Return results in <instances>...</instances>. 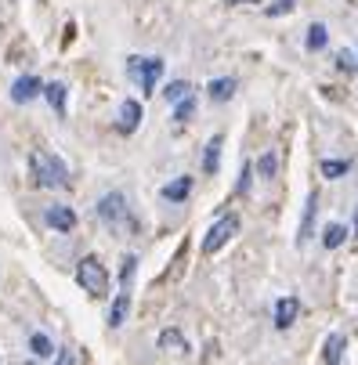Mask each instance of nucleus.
Wrapping results in <instances>:
<instances>
[{
	"label": "nucleus",
	"mask_w": 358,
	"mask_h": 365,
	"mask_svg": "<svg viewBox=\"0 0 358 365\" xmlns=\"http://www.w3.org/2000/svg\"><path fill=\"white\" fill-rule=\"evenodd\" d=\"M94 214H98V221L106 225L113 235H138V217H134V210H131V202H127L123 192H106L98 199Z\"/></svg>",
	"instance_id": "nucleus-1"
},
{
	"label": "nucleus",
	"mask_w": 358,
	"mask_h": 365,
	"mask_svg": "<svg viewBox=\"0 0 358 365\" xmlns=\"http://www.w3.org/2000/svg\"><path fill=\"white\" fill-rule=\"evenodd\" d=\"M29 170H33V181L40 188H69V167L47 148H33Z\"/></svg>",
	"instance_id": "nucleus-2"
},
{
	"label": "nucleus",
	"mask_w": 358,
	"mask_h": 365,
	"mask_svg": "<svg viewBox=\"0 0 358 365\" xmlns=\"http://www.w3.org/2000/svg\"><path fill=\"white\" fill-rule=\"evenodd\" d=\"M76 282L87 289V297H94V300H101V297H109V289H113V279H109V268L101 264V257H83L80 264H76Z\"/></svg>",
	"instance_id": "nucleus-3"
},
{
	"label": "nucleus",
	"mask_w": 358,
	"mask_h": 365,
	"mask_svg": "<svg viewBox=\"0 0 358 365\" xmlns=\"http://www.w3.org/2000/svg\"><path fill=\"white\" fill-rule=\"evenodd\" d=\"M239 228H242L239 214H221V217L210 225L207 239H203V257H214L218 250H225V246H228V242L239 235Z\"/></svg>",
	"instance_id": "nucleus-4"
},
{
	"label": "nucleus",
	"mask_w": 358,
	"mask_h": 365,
	"mask_svg": "<svg viewBox=\"0 0 358 365\" xmlns=\"http://www.w3.org/2000/svg\"><path fill=\"white\" fill-rule=\"evenodd\" d=\"M127 73L141 83L145 94H156V83L163 80V58H141V55H134V58H127Z\"/></svg>",
	"instance_id": "nucleus-5"
},
{
	"label": "nucleus",
	"mask_w": 358,
	"mask_h": 365,
	"mask_svg": "<svg viewBox=\"0 0 358 365\" xmlns=\"http://www.w3.org/2000/svg\"><path fill=\"white\" fill-rule=\"evenodd\" d=\"M44 221L55 228V232L69 235V232L76 228V210H73V206H66V202H51L47 210H44Z\"/></svg>",
	"instance_id": "nucleus-6"
},
{
	"label": "nucleus",
	"mask_w": 358,
	"mask_h": 365,
	"mask_svg": "<svg viewBox=\"0 0 358 365\" xmlns=\"http://www.w3.org/2000/svg\"><path fill=\"white\" fill-rule=\"evenodd\" d=\"M138 127H141V101L127 98L123 106H120V113H116V130L120 134H134Z\"/></svg>",
	"instance_id": "nucleus-7"
},
{
	"label": "nucleus",
	"mask_w": 358,
	"mask_h": 365,
	"mask_svg": "<svg viewBox=\"0 0 358 365\" xmlns=\"http://www.w3.org/2000/svg\"><path fill=\"white\" fill-rule=\"evenodd\" d=\"M300 319V300L297 297H279L275 300V329H290Z\"/></svg>",
	"instance_id": "nucleus-8"
},
{
	"label": "nucleus",
	"mask_w": 358,
	"mask_h": 365,
	"mask_svg": "<svg viewBox=\"0 0 358 365\" xmlns=\"http://www.w3.org/2000/svg\"><path fill=\"white\" fill-rule=\"evenodd\" d=\"M315 221H319V192L308 195L304 202V217H300V232H297V242H308L315 235Z\"/></svg>",
	"instance_id": "nucleus-9"
},
{
	"label": "nucleus",
	"mask_w": 358,
	"mask_h": 365,
	"mask_svg": "<svg viewBox=\"0 0 358 365\" xmlns=\"http://www.w3.org/2000/svg\"><path fill=\"white\" fill-rule=\"evenodd\" d=\"M127 315H131V289H120L113 307H109V329H120L127 322Z\"/></svg>",
	"instance_id": "nucleus-10"
},
{
	"label": "nucleus",
	"mask_w": 358,
	"mask_h": 365,
	"mask_svg": "<svg viewBox=\"0 0 358 365\" xmlns=\"http://www.w3.org/2000/svg\"><path fill=\"white\" fill-rule=\"evenodd\" d=\"M40 91H44V83H40L36 76H19V80H15V87H11V98L22 106V101H33Z\"/></svg>",
	"instance_id": "nucleus-11"
},
{
	"label": "nucleus",
	"mask_w": 358,
	"mask_h": 365,
	"mask_svg": "<svg viewBox=\"0 0 358 365\" xmlns=\"http://www.w3.org/2000/svg\"><path fill=\"white\" fill-rule=\"evenodd\" d=\"M188 195H192V178L188 174H181V178H174V181L163 185V199L167 202H185Z\"/></svg>",
	"instance_id": "nucleus-12"
},
{
	"label": "nucleus",
	"mask_w": 358,
	"mask_h": 365,
	"mask_svg": "<svg viewBox=\"0 0 358 365\" xmlns=\"http://www.w3.org/2000/svg\"><path fill=\"white\" fill-rule=\"evenodd\" d=\"M221 145H225L221 134H214L207 141V152H203V174H218V167H221Z\"/></svg>",
	"instance_id": "nucleus-13"
},
{
	"label": "nucleus",
	"mask_w": 358,
	"mask_h": 365,
	"mask_svg": "<svg viewBox=\"0 0 358 365\" xmlns=\"http://www.w3.org/2000/svg\"><path fill=\"white\" fill-rule=\"evenodd\" d=\"M160 347H163L167 354H188V336H185L181 329H163V333H160Z\"/></svg>",
	"instance_id": "nucleus-14"
},
{
	"label": "nucleus",
	"mask_w": 358,
	"mask_h": 365,
	"mask_svg": "<svg viewBox=\"0 0 358 365\" xmlns=\"http://www.w3.org/2000/svg\"><path fill=\"white\" fill-rule=\"evenodd\" d=\"M344 347H347V340H344L340 333H329V336H326V344H322V365H340Z\"/></svg>",
	"instance_id": "nucleus-15"
},
{
	"label": "nucleus",
	"mask_w": 358,
	"mask_h": 365,
	"mask_svg": "<svg viewBox=\"0 0 358 365\" xmlns=\"http://www.w3.org/2000/svg\"><path fill=\"white\" fill-rule=\"evenodd\" d=\"M207 94H210V101H228L235 94V80L232 76H218V80H210Z\"/></svg>",
	"instance_id": "nucleus-16"
},
{
	"label": "nucleus",
	"mask_w": 358,
	"mask_h": 365,
	"mask_svg": "<svg viewBox=\"0 0 358 365\" xmlns=\"http://www.w3.org/2000/svg\"><path fill=\"white\" fill-rule=\"evenodd\" d=\"M44 98L51 101V109L66 116V83H44Z\"/></svg>",
	"instance_id": "nucleus-17"
},
{
	"label": "nucleus",
	"mask_w": 358,
	"mask_h": 365,
	"mask_svg": "<svg viewBox=\"0 0 358 365\" xmlns=\"http://www.w3.org/2000/svg\"><path fill=\"white\" fill-rule=\"evenodd\" d=\"M253 170H257V178L261 181H272L275 178V170H279V160H275V152H265L257 163H253Z\"/></svg>",
	"instance_id": "nucleus-18"
},
{
	"label": "nucleus",
	"mask_w": 358,
	"mask_h": 365,
	"mask_svg": "<svg viewBox=\"0 0 358 365\" xmlns=\"http://www.w3.org/2000/svg\"><path fill=\"white\" fill-rule=\"evenodd\" d=\"M351 170V160H322V178L326 181H340Z\"/></svg>",
	"instance_id": "nucleus-19"
},
{
	"label": "nucleus",
	"mask_w": 358,
	"mask_h": 365,
	"mask_svg": "<svg viewBox=\"0 0 358 365\" xmlns=\"http://www.w3.org/2000/svg\"><path fill=\"white\" fill-rule=\"evenodd\" d=\"M29 351H33L36 358H51V354H55V344H51L47 333H33V336H29Z\"/></svg>",
	"instance_id": "nucleus-20"
},
{
	"label": "nucleus",
	"mask_w": 358,
	"mask_h": 365,
	"mask_svg": "<svg viewBox=\"0 0 358 365\" xmlns=\"http://www.w3.org/2000/svg\"><path fill=\"white\" fill-rule=\"evenodd\" d=\"M344 239H347V228H344V225H326V228H322V246H326V250H337Z\"/></svg>",
	"instance_id": "nucleus-21"
},
{
	"label": "nucleus",
	"mask_w": 358,
	"mask_h": 365,
	"mask_svg": "<svg viewBox=\"0 0 358 365\" xmlns=\"http://www.w3.org/2000/svg\"><path fill=\"white\" fill-rule=\"evenodd\" d=\"M195 116V94H188V98H181L178 101V109H174V123H188Z\"/></svg>",
	"instance_id": "nucleus-22"
},
{
	"label": "nucleus",
	"mask_w": 358,
	"mask_h": 365,
	"mask_svg": "<svg viewBox=\"0 0 358 365\" xmlns=\"http://www.w3.org/2000/svg\"><path fill=\"white\" fill-rule=\"evenodd\" d=\"M134 272H138V257H134V253H127V257H123V268H120V289H131Z\"/></svg>",
	"instance_id": "nucleus-23"
},
{
	"label": "nucleus",
	"mask_w": 358,
	"mask_h": 365,
	"mask_svg": "<svg viewBox=\"0 0 358 365\" xmlns=\"http://www.w3.org/2000/svg\"><path fill=\"white\" fill-rule=\"evenodd\" d=\"M304 43H308V51H322L326 47V26L322 22L308 26V40H304Z\"/></svg>",
	"instance_id": "nucleus-24"
},
{
	"label": "nucleus",
	"mask_w": 358,
	"mask_h": 365,
	"mask_svg": "<svg viewBox=\"0 0 358 365\" xmlns=\"http://www.w3.org/2000/svg\"><path fill=\"white\" fill-rule=\"evenodd\" d=\"M163 94H167L170 101H181V98H188L192 91H188V83H185V80H174V83H167V91H163Z\"/></svg>",
	"instance_id": "nucleus-25"
},
{
	"label": "nucleus",
	"mask_w": 358,
	"mask_h": 365,
	"mask_svg": "<svg viewBox=\"0 0 358 365\" xmlns=\"http://www.w3.org/2000/svg\"><path fill=\"white\" fill-rule=\"evenodd\" d=\"M253 174H257V170H253V163H242V174H239V192H242V195H250V188H253Z\"/></svg>",
	"instance_id": "nucleus-26"
},
{
	"label": "nucleus",
	"mask_w": 358,
	"mask_h": 365,
	"mask_svg": "<svg viewBox=\"0 0 358 365\" xmlns=\"http://www.w3.org/2000/svg\"><path fill=\"white\" fill-rule=\"evenodd\" d=\"M286 11H293V0H279V4L268 8V15H286Z\"/></svg>",
	"instance_id": "nucleus-27"
},
{
	"label": "nucleus",
	"mask_w": 358,
	"mask_h": 365,
	"mask_svg": "<svg viewBox=\"0 0 358 365\" xmlns=\"http://www.w3.org/2000/svg\"><path fill=\"white\" fill-rule=\"evenodd\" d=\"M337 58H340V69H344V73H351V69H354V58H351V51H340Z\"/></svg>",
	"instance_id": "nucleus-28"
},
{
	"label": "nucleus",
	"mask_w": 358,
	"mask_h": 365,
	"mask_svg": "<svg viewBox=\"0 0 358 365\" xmlns=\"http://www.w3.org/2000/svg\"><path fill=\"white\" fill-rule=\"evenodd\" d=\"M55 365H73V351H69V347H62V351L55 354Z\"/></svg>",
	"instance_id": "nucleus-29"
},
{
	"label": "nucleus",
	"mask_w": 358,
	"mask_h": 365,
	"mask_svg": "<svg viewBox=\"0 0 358 365\" xmlns=\"http://www.w3.org/2000/svg\"><path fill=\"white\" fill-rule=\"evenodd\" d=\"M225 4H232V8H235V4H257V0H225Z\"/></svg>",
	"instance_id": "nucleus-30"
},
{
	"label": "nucleus",
	"mask_w": 358,
	"mask_h": 365,
	"mask_svg": "<svg viewBox=\"0 0 358 365\" xmlns=\"http://www.w3.org/2000/svg\"><path fill=\"white\" fill-rule=\"evenodd\" d=\"M354 235H358V214H354Z\"/></svg>",
	"instance_id": "nucleus-31"
}]
</instances>
